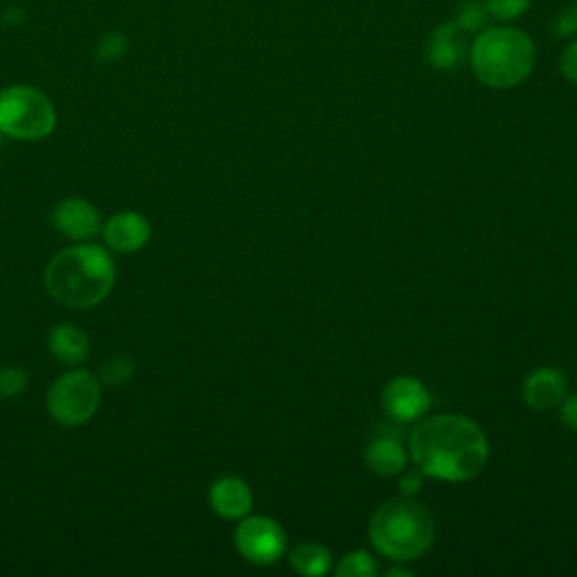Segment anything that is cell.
<instances>
[{
    "mask_svg": "<svg viewBox=\"0 0 577 577\" xmlns=\"http://www.w3.org/2000/svg\"><path fill=\"white\" fill-rule=\"evenodd\" d=\"M409 451L424 476L462 483L483 471L490 445L483 428L462 415H433L411 433Z\"/></svg>",
    "mask_w": 577,
    "mask_h": 577,
    "instance_id": "6da1fadb",
    "label": "cell"
},
{
    "mask_svg": "<svg viewBox=\"0 0 577 577\" xmlns=\"http://www.w3.org/2000/svg\"><path fill=\"white\" fill-rule=\"evenodd\" d=\"M116 284L113 258L98 244L79 242L64 249L45 266V288L70 309L100 305Z\"/></svg>",
    "mask_w": 577,
    "mask_h": 577,
    "instance_id": "7a4b0ae2",
    "label": "cell"
},
{
    "mask_svg": "<svg viewBox=\"0 0 577 577\" xmlns=\"http://www.w3.org/2000/svg\"><path fill=\"white\" fill-rule=\"evenodd\" d=\"M537 51L533 39L514 28L483 30L471 45L473 75L490 88H512L533 73Z\"/></svg>",
    "mask_w": 577,
    "mask_h": 577,
    "instance_id": "3957f363",
    "label": "cell"
},
{
    "mask_svg": "<svg viewBox=\"0 0 577 577\" xmlns=\"http://www.w3.org/2000/svg\"><path fill=\"white\" fill-rule=\"evenodd\" d=\"M433 537H436L433 516L409 497L383 503L370 519L372 546L395 562L422 557L431 548Z\"/></svg>",
    "mask_w": 577,
    "mask_h": 577,
    "instance_id": "277c9868",
    "label": "cell"
},
{
    "mask_svg": "<svg viewBox=\"0 0 577 577\" xmlns=\"http://www.w3.org/2000/svg\"><path fill=\"white\" fill-rule=\"evenodd\" d=\"M57 127L55 105L34 86H10L0 92V133L19 140L47 138Z\"/></svg>",
    "mask_w": 577,
    "mask_h": 577,
    "instance_id": "5b68a950",
    "label": "cell"
},
{
    "mask_svg": "<svg viewBox=\"0 0 577 577\" xmlns=\"http://www.w3.org/2000/svg\"><path fill=\"white\" fill-rule=\"evenodd\" d=\"M102 400L100 379L88 370L73 368L64 372L47 391V413L64 426H79L92 420Z\"/></svg>",
    "mask_w": 577,
    "mask_h": 577,
    "instance_id": "8992f818",
    "label": "cell"
},
{
    "mask_svg": "<svg viewBox=\"0 0 577 577\" xmlns=\"http://www.w3.org/2000/svg\"><path fill=\"white\" fill-rule=\"evenodd\" d=\"M235 546L244 559L253 564H275L286 551V535L269 516H244L239 519L235 531Z\"/></svg>",
    "mask_w": 577,
    "mask_h": 577,
    "instance_id": "52a82bcc",
    "label": "cell"
},
{
    "mask_svg": "<svg viewBox=\"0 0 577 577\" xmlns=\"http://www.w3.org/2000/svg\"><path fill=\"white\" fill-rule=\"evenodd\" d=\"M383 411L398 424H411L426 415L431 409V395L413 377H395L381 395Z\"/></svg>",
    "mask_w": 577,
    "mask_h": 577,
    "instance_id": "ba28073f",
    "label": "cell"
},
{
    "mask_svg": "<svg viewBox=\"0 0 577 577\" xmlns=\"http://www.w3.org/2000/svg\"><path fill=\"white\" fill-rule=\"evenodd\" d=\"M406 445L398 426H379L366 447V465L377 476H395L406 469Z\"/></svg>",
    "mask_w": 577,
    "mask_h": 577,
    "instance_id": "9c48e42d",
    "label": "cell"
},
{
    "mask_svg": "<svg viewBox=\"0 0 577 577\" xmlns=\"http://www.w3.org/2000/svg\"><path fill=\"white\" fill-rule=\"evenodd\" d=\"M53 224L64 237L73 239V242H90L102 230L100 210L79 197L64 199L53 213Z\"/></svg>",
    "mask_w": 577,
    "mask_h": 577,
    "instance_id": "30bf717a",
    "label": "cell"
},
{
    "mask_svg": "<svg viewBox=\"0 0 577 577\" xmlns=\"http://www.w3.org/2000/svg\"><path fill=\"white\" fill-rule=\"evenodd\" d=\"M102 235H105V242L111 251L135 253L142 247H148V242L152 239V224L148 221V217L140 215V213L124 210V213L113 215L102 226Z\"/></svg>",
    "mask_w": 577,
    "mask_h": 577,
    "instance_id": "8fae6325",
    "label": "cell"
},
{
    "mask_svg": "<svg viewBox=\"0 0 577 577\" xmlns=\"http://www.w3.org/2000/svg\"><path fill=\"white\" fill-rule=\"evenodd\" d=\"M208 499L215 514L228 521L244 519L253 508V492L249 483L237 476H224L215 480Z\"/></svg>",
    "mask_w": 577,
    "mask_h": 577,
    "instance_id": "7c38bea8",
    "label": "cell"
},
{
    "mask_svg": "<svg viewBox=\"0 0 577 577\" xmlns=\"http://www.w3.org/2000/svg\"><path fill=\"white\" fill-rule=\"evenodd\" d=\"M566 377L557 368H542L523 381V400L535 411H548L564 402Z\"/></svg>",
    "mask_w": 577,
    "mask_h": 577,
    "instance_id": "4fadbf2b",
    "label": "cell"
},
{
    "mask_svg": "<svg viewBox=\"0 0 577 577\" xmlns=\"http://www.w3.org/2000/svg\"><path fill=\"white\" fill-rule=\"evenodd\" d=\"M47 348H51V355L70 368L81 366L88 355H90V339L88 334L75 325H57L47 334Z\"/></svg>",
    "mask_w": 577,
    "mask_h": 577,
    "instance_id": "5bb4252c",
    "label": "cell"
},
{
    "mask_svg": "<svg viewBox=\"0 0 577 577\" xmlns=\"http://www.w3.org/2000/svg\"><path fill=\"white\" fill-rule=\"evenodd\" d=\"M462 57V41H458L456 25H443L428 43V59L436 68H451Z\"/></svg>",
    "mask_w": 577,
    "mask_h": 577,
    "instance_id": "9a60e30c",
    "label": "cell"
},
{
    "mask_svg": "<svg viewBox=\"0 0 577 577\" xmlns=\"http://www.w3.org/2000/svg\"><path fill=\"white\" fill-rule=\"evenodd\" d=\"M292 568L301 575H325L331 570V555L320 544H301L292 553Z\"/></svg>",
    "mask_w": 577,
    "mask_h": 577,
    "instance_id": "2e32d148",
    "label": "cell"
},
{
    "mask_svg": "<svg viewBox=\"0 0 577 577\" xmlns=\"http://www.w3.org/2000/svg\"><path fill=\"white\" fill-rule=\"evenodd\" d=\"M379 573L377 562L370 553L366 551H357V553H348L341 564L336 566V575L341 577H374Z\"/></svg>",
    "mask_w": 577,
    "mask_h": 577,
    "instance_id": "e0dca14e",
    "label": "cell"
},
{
    "mask_svg": "<svg viewBox=\"0 0 577 577\" xmlns=\"http://www.w3.org/2000/svg\"><path fill=\"white\" fill-rule=\"evenodd\" d=\"M135 374V361L131 357H111L100 368V379L107 387H124Z\"/></svg>",
    "mask_w": 577,
    "mask_h": 577,
    "instance_id": "ac0fdd59",
    "label": "cell"
},
{
    "mask_svg": "<svg viewBox=\"0 0 577 577\" xmlns=\"http://www.w3.org/2000/svg\"><path fill=\"white\" fill-rule=\"evenodd\" d=\"M30 377L23 368H6L0 370V398L14 400L28 391Z\"/></svg>",
    "mask_w": 577,
    "mask_h": 577,
    "instance_id": "d6986e66",
    "label": "cell"
},
{
    "mask_svg": "<svg viewBox=\"0 0 577 577\" xmlns=\"http://www.w3.org/2000/svg\"><path fill=\"white\" fill-rule=\"evenodd\" d=\"M533 0H486V10L499 21H514L523 17Z\"/></svg>",
    "mask_w": 577,
    "mask_h": 577,
    "instance_id": "ffe728a7",
    "label": "cell"
},
{
    "mask_svg": "<svg viewBox=\"0 0 577 577\" xmlns=\"http://www.w3.org/2000/svg\"><path fill=\"white\" fill-rule=\"evenodd\" d=\"M127 39L120 32H109L98 45V57L102 62H116L127 53Z\"/></svg>",
    "mask_w": 577,
    "mask_h": 577,
    "instance_id": "44dd1931",
    "label": "cell"
},
{
    "mask_svg": "<svg viewBox=\"0 0 577 577\" xmlns=\"http://www.w3.org/2000/svg\"><path fill=\"white\" fill-rule=\"evenodd\" d=\"M559 70H562V75H564L568 81L577 84V41L570 43V45L566 47V51L562 53Z\"/></svg>",
    "mask_w": 577,
    "mask_h": 577,
    "instance_id": "7402d4cb",
    "label": "cell"
},
{
    "mask_svg": "<svg viewBox=\"0 0 577 577\" xmlns=\"http://www.w3.org/2000/svg\"><path fill=\"white\" fill-rule=\"evenodd\" d=\"M422 476H424V473H422L420 469L406 471V473L402 476L400 488H402V494H404V497H413V494L420 492V488H422Z\"/></svg>",
    "mask_w": 577,
    "mask_h": 577,
    "instance_id": "603a6c76",
    "label": "cell"
},
{
    "mask_svg": "<svg viewBox=\"0 0 577 577\" xmlns=\"http://www.w3.org/2000/svg\"><path fill=\"white\" fill-rule=\"evenodd\" d=\"M562 422L577 431V395H570V398H564L562 402Z\"/></svg>",
    "mask_w": 577,
    "mask_h": 577,
    "instance_id": "cb8c5ba5",
    "label": "cell"
},
{
    "mask_svg": "<svg viewBox=\"0 0 577 577\" xmlns=\"http://www.w3.org/2000/svg\"><path fill=\"white\" fill-rule=\"evenodd\" d=\"M557 32L559 34H570V32H577V6L568 12V14H564L562 17V21L557 23Z\"/></svg>",
    "mask_w": 577,
    "mask_h": 577,
    "instance_id": "d4e9b609",
    "label": "cell"
},
{
    "mask_svg": "<svg viewBox=\"0 0 577 577\" xmlns=\"http://www.w3.org/2000/svg\"><path fill=\"white\" fill-rule=\"evenodd\" d=\"M389 575H391V577H395V575H404V577H409V575H413V570H409V568H391Z\"/></svg>",
    "mask_w": 577,
    "mask_h": 577,
    "instance_id": "484cf974",
    "label": "cell"
}]
</instances>
